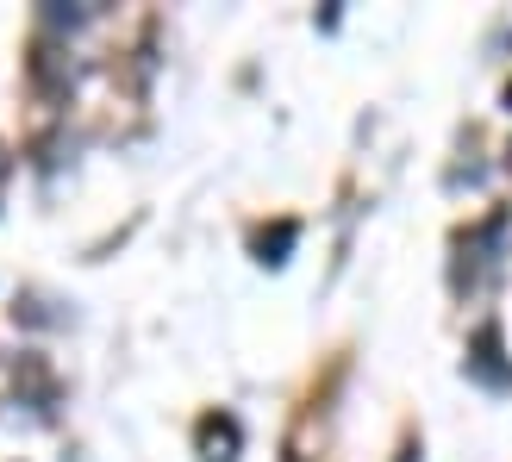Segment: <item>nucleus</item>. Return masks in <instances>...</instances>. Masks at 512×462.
<instances>
[{
	"instance_id": "f257e3e1",
	"label": "nucleus",
	"mask_w": 512,
	"mask_h": 462,
	"mask_svg": "<svg viewBox=\"0 0 512 462\" xmlns=\"http://www.w3.org/2000/svg\"><path fill=\"white\" fill-rule=\"evenodd\" d=\"M232 444H238V425H207V450H213L207 462H232V456H225Z\"/></svg>"
}]
</instances>
